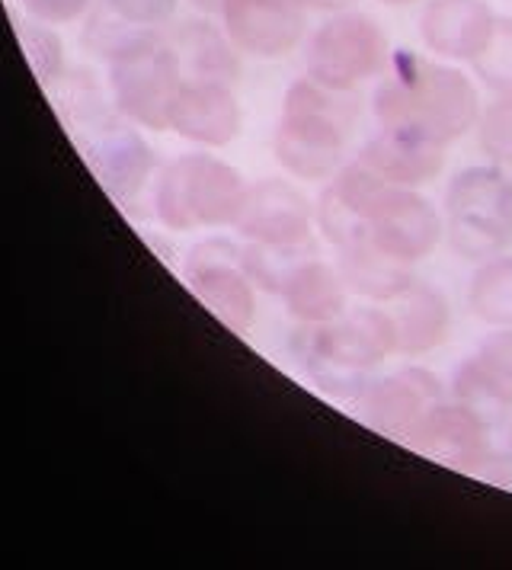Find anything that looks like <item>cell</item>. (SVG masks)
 Wrapping results in <instances>:
<instances>
[{
    "mask_svg": "<svg viewBox=\"0 0 512 570\" xmlns=\"http://www.w3.org/2000/svg\"><path fill=\"white\" fill-rule=\"evenodd\" d=\"M311 10V0H228L221 20L237 52L282 58L302 46Z\"/></svg>",
    "mask_w": 512,
    "mask_h": 570,
    "instance_id": "cell-9",
    "label": "cell"
},
{
    "mask_svg": "<svg viewBox=\"0 0 512 570\" xmlns=\"http://www.w3.org/2000/svg\"><path fill=\"white\" fill-rule=\"evenodd\" d=\"M452 397L490 430L512 416V385L503 375H496L481 356L459 365L452 379Z\"/></svg>",
    "mask_w": 512,
    "mask_h": 570,
    "instance_id": "cell-22",
    "label": "cell"
},
{
    "mask_svg": "<svg viewBox=\"0 0 512 570\" xmlns=\"http://www.w3.org/2000/svg\"><path fill=\"white\" fill-rule=\"evenodd\" d=\"M467 302L490 327H512V254L484 259L471 279Z\"/></svg>",
    "mask_w": 512,
    "mask_h": 570,
    "instance_id": "cell-24",
    "label": "cell"
},
{
    "mask_svg": "<svg viewBox=\"0 0 512 570\" xmlns=\"http://www.w3.org/2000/svg\"><path fill=\"white\" fill-rule=\"evenodd\" d=\"M247 186L240 174L211 155L177 157L157 183V218L174 232L234 225Z\"/></svg>",
    "mask_w": 512,
    "mask_h": 570,
    "instance_id": "cell-5",
    "label": "cell"
},
{
    "mask_svg": "<svg viewBox=\"0 0 512 570\" xmlns=\"http://www.w3.org/2000/svg\"><path fill=\"white\" fill-rule=\"evenodd\" d=\"M362 416L384 436L413 442L439 404H445L442 382L426 368H401L372 382L362 397Z\"/></svg>",
    "mask_w": 512,
    "mask_h": 570,
    "instance_id": "cell-10",
    "label": "cell"
},
{
    "mask_svg": "<svg viewBox=\"0 0 512 570\" xmlns=\"http://www.w3.org/2000/svg\"><path fill=\"white\" fill-rule=\"evenodd\" d=\"M356 116V104L346 90H331L317 80H295L285 94L276 157L298 180H331L343 167L346 131Z\"/></svg>",
    "mask_w": 512,
    "mask_h": 570,
    "instance_id": "cell-3",
    "label": "cell"
},
{
    "mask_svg": "<svg viewBox=\"0 0 512 570\" xmlns=\"http://www.w3.org/2000/svg\"><path fill=\"white\" fill-rule=\"evenodd\" d=\"M477 126H481V148L493 160V167L512 170V94H503L500 100L486 106Z\"/></svg>",
    "mask_w": 512,
    "mask_h": 570,
    "instance_id": "cell-27",
    "label": "cell"
},
{
    "mask_svg": "<svg viewBox=\"0 0 512 570\" xmlns=\"http://www.w3.org/2000/svg\"><path fill=\"white\" fill-rule=\"evenodd\" d=\"M339 276L346 288H353L356 295H365L372 302H391L416 283L410 263L387 257L365 237L349 247H339Z\"/></svg>",
    "mask_w": 512,
    "mask_h": 570,
    "instance_id": "cell-20",
    "label": "cell"
},
{
    "mask_svg": "<svg viewBox=\"0 0 512 570\" xmlns=\"http://www.w3.org/2000/svg\"><path fill=\"white\" fill-rule=\"evenodd\" d=\"M311 250H314L311 240H305V244H259V240H250L240 250V263H244V269L254 279V285L273 292V295H282L288 276L305 259H311Z\"/></svg>",
    "mask_w": 512,
    "mask_h": 570,
    "instance_id": "cell-25",
    "label": "cell"
},
{
    "mask_svg": "<svg viewBox=\"0 0 512 570\" xmlns=\"http://www.w3.org/2000/svg\"><path fill=\"white\" fill-rule=\"evenodd\" d=\"M442 237V218L430 199H423L416 189L394 186L384 203L375 208L365 240H372L387 257L401 263H420L435 250Z\"/></svg>",
    "mask_w": 512,
    "mask_h": 570,
    "instance_id": "cell-11",
    "label": "cell"
},
{
    "mask_svg": "<svg viewBox=\"0 0 512 570\" xmlns=\"http://www.w3.org/2000/svg\"><path fill=\"white\" fill-rule=\"evenodd\" d=\"M477 356L484 360L496 375H503L512 385V327H500L481 343Z\"/></svg>",
    "mask_w": 512,
    "mask_h": 570,
    "instance_id": "cell-29",
    "label": "cell"
},
{
    "mask_svg": "<svg viewBox=\"0 0 512 570\" xmlns=\"http://www.w3.org/2000/svg\"><path fill=\"white\" fill-rule=\"evenodd\" d=\"M196 10H203V13H208V17H221V10H225V3L228 0H189Z\"/></svg>",
    "mask_w": 512,
    "mask_h": 570,
    "instance_id": "cell-31",
    "label": "cell"
},
{
    "mask_svg": "<svg viewBox=\"0 0 512 570\" xmlns=\"http://www.w3.org/2000/svg\"><path fill=\"white\" fill-rule=\"evenodd\" d=\"M174 49L179 55V65L193 75L189 80H221V83H228L240 71L228 32L221 36L211 23H203V20H193V23L177 29Z\"/></svg>",
    "mask_w": 512,
    "mask_h": 570,
    "instance_id": "cell-21",
    "label": "cell"
},
{
    "mask_svg": "<svg viewBox=\"0 0 512 570\" xmlns=\"http://www.w3.org/2000/svg\"><path fill=\"white\" fill-rule=\"evenodd\" d=\"M97 174H100V180L116 196L126 199L131 193H138L141 183L148 180V174H151V151L131 131L112 135L100 148V155H97Z\"/></svg>",
    "mask_w": 512,
    "mask_h": 570,
    "instance_id": "cell-23",
    "label": "cell"
},
{
    "mask_svg": "<svg viewBox=\"0 0 512 570\" xmlns=\"http://www.w3.org/2000/svg\"><path fill=\"white\" fill-rule=\"evenodd\" d=\"M493 27L496 17L486 0H430L420 17L426 49L449 61H474Z\"/></svg>",
    "mask_w": 512,
    "mask_h": 570,
    "instance_id": "cell-15",
    "label": "cell"
},
{
    "mask_svg": "<svg viewBox=\"0 0 512 570\" xmlns=\"http://www.w3.org/2000/svg\"><path fill=\"white\" fill-rule=\"evenodd\" d=\"M391 302L394 305L387 308V314L394 321L397 353L420 356V353L435 350L442 340L449 337V302L439 288L426 283H413Z\"/></svg>",
    "mask_w": 512,
    "mask_h": 570,
    "instance_id": "cell-18",
    "label": "cell"
},
{
    "mask_svg": "<svg viewBox=\"0 0 512 570\" xmlns=\"http://www.w3.org/2000/svg\"><path fill=\"white\" fill-rule=\"evenodd\" d=\"M106 7L131 27H157L174 17L177 0H106Z\"/></svg>",
    "mask_w": 512,
    "mask_h": 570,
    "instance_id": "cell-28",
    "label": "cell"
},
{
    "mask_svg": "<svg viewBox=\"0 0 512 570\" xmlns=\"http://www.w3.org/2000/svg\"><path fill=\"white\" fill-rule=\"evenodd\" d=\"M87 3H90V0H26V7H29L36 17L49 20V23H68V20H77V17L87 10Z\"/></svg>",
    "mask_w": 512,
    "mask_h": 570,
    "instance_id": "cell-30",
    "label": "cell"
},
{
    "mask_svg": "<svg viewBox=\"0 0 512 570\" xmlns=\"http://www.w3.org/2000/svg\"><path fill=\"white\" fill-rule=\"evenodd\" d=\"M382 3H391V7H404V3H416V0H382Z\"/></svg>",
    "mask_w": 512,
    "mask_h": 570,
    "instance_id": "cell-34",
    "label": "cell"
},
{
    "mask_svg": "<svg viewBox=\"0 0 512 570\" xmlns=\"http://www.w3.org/2000/svg\"><path fill=\"white\" fill-rule=\"evenodd\" d=\"M314 208L285 180H263L247 186L237 208L234 228L259 244H305L311 240Z\"/></svg>",
    "mask_w": 512,
    "mask_h": 570,
    "instance_id": "cell-13",
    "label": "cell"
},
{
    "mask_svg": "<svg viewBox=\"0 0 512 570\" xmlns=\"http://www.w3.org/2000/svg\"><path fill=\"white\" fill-rule=\"evenodd\" d=\"M503 459H506V462L512 465V426L506 430V455H503Z\"/></svg>",
    "mask_w": 512,
    "mask_h": 570,
    "instance_id": "cell-33",
    "label": "cell"
},
{
    "mask_svg": "<svg viewBox=\"0 0 512 570\" xmlns=\"http://www.w3.org/2000/svg\"><path fill=\"white\" fill-rule=\"evenodd\" d=\"M445 232L455 254L484 259L512 244V180L500 167H467L445 193Z\"/></svg>",
    "mask_w": 512,
    "mask_h": 570,
    "instance_id": "cell-4",
    "label": "cell"
},
{
    "mask_svg": "<svg viewBox=\"0 0 512 570\" xmlns=\"http://www.w3.org/2000/svg\"><path fill=\"white\" fill-rule=\"evenodd\" d=\"M358 160L375 170L384 183L391 186H423L430 183L445 167V145L430 141L423 135L401 129H384L372 135L365 141V148L358 151Z\"/></svg>",
    "mask_w": 512,
    "mask_h": 570,
    "instance_id": "cell-17",
    "label": "cell"
},
{
    "mask_svg": "<svg viewBox=\"0 0 512 570\" xmlns=\"http://www.w3.org/2000/svg\"><path fill=\"white\" fill-rule=\"evenodd\" d=\"M186 279L196 298L230 331H247L254 324L256 295L254 279L247 276L240 250L228 240L199 244L186 259Z\"/></svg>",
    "mask_w": 512,
    "mask_h": 570,
    "instance_id": "cell-8",
    "label": "cell"
},
{
    "mask_svg": "<svg viewBox=\"0 0 512 570\" xmlns=\"http://www.w3.org/2000/svg\"><path fill=\"white\" fill-rule=\"evenodd\" d=\"M471 68L493 94H512V20L496 17V27L484 49L471 61Z\"/></svg>",
    "mask_w": 512,
    "mask_h": 570,
    "instance_id": "cell-26",
    "label": "cell"
},
{
    "mask_svg": "<svg viewBox=\"0 0 512 570\" xmlns=\"http://www.w3.org/2000/svg\"><path fill=\"white\" fill-rule=\"evenodd\" d=\"M391 55L384 29L368 13L339 10L307 36V78L353 94L358 83L387 71Z\"/></svg>",
    "mask_w": 512,
    "mask_h": 570,
    "instance_id": "cell-6",
    "label": "cell"
},
{
    "mask_svg": "<svg viewBox=\"0 0 512 570\" xmlns=\"http://www.w3.org/2000/svg\"><path fill=\"white\" fill-rule=\"evenodd\" d=\"M186 83L177 49L151 32L131 36L112 55V90L128 119L148 129H167L179 87Z\"/></svg>",
    "mask_w": 512,
    "mask_h": 570,
    "instance_id": "cell-7",
    "label": "cell"
},
{
    "mask_svg": "<svg viewBox=\"0 0 512 570\" xmlns=\"http://www.w3.org/2000/svg\"><path fill=\"white\" fill-rule=\"evenodd\" d=\"M413 445L442 465L474 471V474H481L496 459L490 449V426L455 401L435 407L423 423V430L413 436Z\"/></svg>",
    "mask_w": 512,
    "mask_h": 570,
    "instance_id": "cell-14",
    "label": "cell"
},
{
    "mask_svg": "<svg viewBox=\"0 0 512 570\" xmlns=\"http://www.w3.org/2000/svg\"><path fill=\"white\" fill-rule=\"evenodd\" d=\"M285 308L302 324H331L346 314V283L343 276L321 263V259H305L282 288Z\"/></svg>",
    "mask_w": 512,
    "mask_h": 570,
    "instance_id": "cell-19",
    "label": "cell"
},
{
    "mask_svg": "<svg viewBox=\"0 0 512 570\" xmlns=\"http://www.w3.org/2000/svg\"><path fill=\"white\" fill-rule=\"evenodd\" d=\"M391 189L394 186L384 183L375 170H368L358 157L333 174L331 186L317 203V225L327 234V240L336 244V250L368 234V222Z\"/></svg>",
    "mask_w": 512,
    "mask_h": 570,
    "instance_id": "cell-12",
    "label": "cell"
},
{
    "mask_svg": "<svg viewBox=\"0 0 512 570\" xmlns=\"http://www.w3.org/2000/svg\"><path fill=\"white\" fill-rule=\"evenodd\" d=\"M343 3H353V0H311L314 10H339Z\"/></svg>",
    "mask_w": 512,
    "mask_h": 570,
    "instance_id": "cell-32",
    "label": "cell"
},
{
    "mask_svg": "<svg viewBox=\"0 0 512 570\" xmlns=\"http://www.w3.org/2000/svg\"><path fill=\"white\" fill-rule=\"evenodd\" d=\"M298 363L333 401H356L387 353H397L394 321L382 308H353L331 324H305L295 340Z\"/></svg>",
    "mask_w": 512,
    "mask_h": 570,
    "instance_id": "cell-2",
    "label": "cell"
},
{
    "mask_svg": "<svg viewBox=\"0 0 512 570\" xmlns=\"http://www.w3.org/2000/svg\"><path fill=\"white\" fill-rule=\"evenodd\" d=\"M375 119L384 129L449 145L477 126L481 104L474 83L459 68L401 49L391 55L382 87L375 90Z\"/></svg>",
    "mask_w": 512,
    "mask_h": 570,
    "instance_id": "cell-1",
    "label": "cell"
},
{
    "mask_svg": "<svg viewBox=\"0 0 512 570\" xmlns=\"http://www.w3.org/2000/svg\"><path fill=\"white\" fill-rule=\"evenodd\" d=\"M170 129L189 141L221 148L240 135V106L221 80H186L170 109Z\"/></svg>",
    "mask_w": 512,
    "mask_h": 570,
    "instance_id": "cell-16",
    "label": "cell"
}]
</instances>
